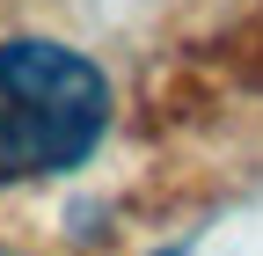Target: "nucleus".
Returning a JSON list of instances; mask_svg holds the SVG:
<instances>
[{
	"mask_svg": "<svg viewBox=\"0 0 263 256\" xmlns=\"http://www.w3.org/2000/svg\"><path fill=\"white\" fill-rule=\"evenodd\" d=\"M0 110L29 154V176L51 183V176H81L103 154L117 124V88L81 44L15 29L0 37Z\"/></svg>",
	"mask_w": 263,
	"mask_h": 256,
	"instance_id": "1",
	"label": "nucleus"
},
{
	"mask_svg": "<svg viewBox=\"0 0 263 256\" xmlns=\"http://www.w3.org/2000/svg\"><path fill=\"white\" fill-rule=\"evenodd\" d=\"M8 183H37V176H29V154H22V139H15L8 110H0V190H8Z\"/></svg>",
	"mask_w": 263,
	"mask_h": 256,
	"instance_id": "2",
	"label": "nucleus"
},
{
	"mask_svg": "<svg viewBox=\"0 0 263 256\" xmlns=\"http://www.w3.org/2000/svg\"><path fill=\"white\" fill-rule=\"evenodd\" d=\"M0 256H37V249H0Z\"/></svg>",
	"mask_w": 263,
	"mask_h": 256,
	"instance_id": "3",
	"label": "nucleus"
},
{
	"mask_svg": "<svg viewBox=\"0 0 263 256\" xmlns=\"http://www.w3.org/2000/svg\"><path fill=\"white\" fill-rule=\"evenodd\" d=\"M154 256H183V249H154Z\"/></svg>",
	"mask_w": 263,
	"mask_h": 256,
	"instance_id": "4",
	"label": "nucleus"
}]
</instances>
